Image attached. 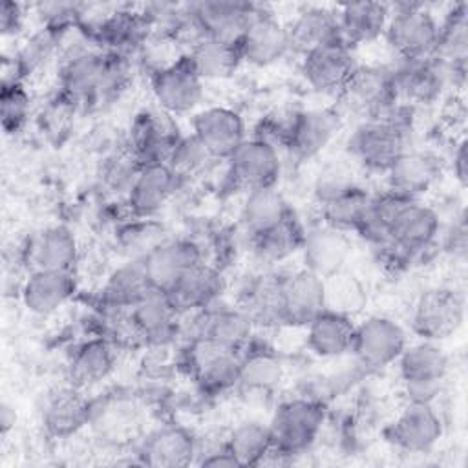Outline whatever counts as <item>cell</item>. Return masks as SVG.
<instances>
[{"label": "cell", "instance_id": "cell-1", "mask_svg": "<svg viewBox=\"0 0 468 468\" xmlns=\"http://www.w3.org/2000/svg\"><path fill=\"white\" fill-rule=\"evenodd\" d=\"M415 108L397 102L384 115L362 121L347 141L351 159L364 170L386 174L411 148Z\"/></svg>", "mask_w": 468, "mask_h": 468}, {"label": "cell", "instance_id": "cell-2", "mask_svg": "<svg viewBox=\"0 0 468 468\" xmlns=\"http://www.w3.org/2000/svg\"><path fill=\"white\" fill-rule=\"evenodd\" d=\"M108 55L91 40L62 51L58 71V93L77 110L106 102Z\"/></svg>", "mask_w": 468, "mask_h": 468}, {"label": "cell", "instance_id": "cell-3", "mask_svg": "<svg viewBox=\"0 0 468 468\" xmlns=\"http://www.w3.org/2000/svg\"><path fill=\"white\" fill-rule=\"evenodd\" d=\"M324 422L325 406L316 399L298 397L282 402L269 422L274 448L267 463L276 457L289 461L305 453L316 442Z\"/></svg>", "mask_w": 468, "mask_h": 468}, {"label": "cell", "instance_id": "cell-4", "mask_svg": "<svg viewBox=\"0 0 468 468\" xmlns=\"http://www.w3.org/2000/svg\"><path fill=\"white\" fill-rule=\"evenodd\" d=\"M397 99L411 108L439 102L446 90L464 86L466 66H452L437 58L417 62L397 60L391 66Z\"/></svg>", "mask_w": 468, "mask_h": 468}, {"label": "cell", "instance_id": "cell-5", "mask_svg": "<svg viewBox=\"0 0 468 468\" xmlns=\"http://www.w3.org/2000/svg\"><path fill=\"white\" fill-rule=\"evenodd\" d=\"M386 40L397 60L417 62L431 58L439 37V18L424 4L389 5Z\"/></svg>", "mask_w": 468, "mask_h": 468}, {"label": "cell", "instance_id": "cell-6", "mask_svg": "<svg viewBox=\"0 0 468 468\" xmlns=\"http://www.w3.org/2000/svg\"><path fill=\"white\" fill-rule=\"evenodd\" d=\"M397 366L408 402L433 404L448 375L450 358L439 342L419 340L404 347Z\"/></svg>", "mask_w": 468, "mask_h": 468}, {"label": "cell", "instance_id": "cell-7", "mask_svg": "<svg viewBox=\"0 0 468 468\" xmlns=\"http://www.w3.org/2000/svg\"><path fill=\"white\" fill-rule=\"evenodd\" d=\"M336 97L346 112L362 121L384 115L399 102L391 66L358 64Z\"/></svg>", "mask_w": 468, "mask_h": 468}, {"label": "cell", "instance_id": "cell-8", "mask_svg": "<svg viewBox=\"0 0 468 468\" xmlns=\"http://www.w3.org/2000/svg\"><path fill=\"white\" fill-rule=\"evenodd\" d=\"M464 316V294L455 287L437 285L419 294L411 307L410 325L420 340L441 342L461 329Z\"/></svg>", "mask_w": 468, "mask_h": 468}, {"label": "cell", "instance_id": "cell-9", "mask_svg": "<svg viewBox=\"0 0 468 468\" xmlns=\"http://www.w3.org/2000/svg\"><path fill=\"white\" fill-rule=\"evenodd\" d=\"M439 234L441 218L437 210L420 199H404L391 218L386 247L402 263H411L413 258L420 256L439 239Z\"/></svg>", "mask_w": 468, "mask_h": 468}, {"label": "cell", "instance_id": "cell-10", "mask_svg": "<svg viewBox=\"0 0 468 468\" xmlns=\"http://www.w3.org/2000/svg\"><path fill=\"white\" fill-rule=\"evenodd\" d=\"M186 366L205 393L223 395L239 384L241 349L208 338H188Z\"/></svg>", "mask_w": 468, "mask_h": 468}, {"label": "cell", "instance_id": "cell-11", "mask_svg": "<svg viewBox=\"0 0 468 468\" xmlns=\"http://www.w3.org/2000/svg\"><path fill=\"white\" fill-rule=\"evenodd\" d=\"M406 346V329L397 320L373 314L355 325L351 353L362 367L382 369L397 362Z\"/></svg>", "mask_w": 468, "mask_h": 468}, {"label": "cell", "instance_id": "cell-12", "mask_svg": "<svg viewBox=\"0 0 468 468\" xmlns=\"http://www.w3.org/2000/svg\"><path fill=\"white\" fill-rule=\"evenodd\" d=\"M150 86L157 108L172 117L190 113L203 99V80L185 53L168 66L150 73Z\"/></svg>", "mask_w": 468, "mask_h": 468}, {"label": "cell", "instance_id": "cell-13", "mask_svg": "<svg viewBox=\"0 0 468 468\" xmlns=\"http://www.w3.org/2000/svg\"><path fill=\"white\" fill-rule=\"evenodd\" d=\"M444 431L442 419L433 404L408 402L384 428L386 441L404 453H426L435 448Z\"/></svg>", "mask_w": 468, "mask_h": 468}, {"label": "cell", "instance_id": "cell-14", "mask_svg": "<svg viewBox=\"0 0 468 468\" xmlns=\"http://www.w3.org/2000/svg\"><path fill=\"white\" fill-rule=\"evenodd\" d=\"M181 137L183 135L179 133V128L174 122L172 115H168L161 108L143 110L135 115L130 126L126 146L143 166L161 165L168 161L172 150Z\"/></svg>", "mask_w": 468, "mask_h": 468}, {"label": "cell", "instance_id": "cell-15", "mask_svg": "<svg viewBox=\"0 0 468 468\" xmlns=\"http://www.w3.org/2000/svg\"><path fill=\"white\" fill-rule=\"evenodd\" d=\"M152 289L168 292L192 267L205 261L199 243L190 238L163 239L141 256Z\"/></svg>", "mask_w": 468, "mask_h": 468}, {"label": "cell", "instance_id": "cell-16", "mask_svg": "<svg viewBox=\"0 0 468 468\" xmlns=\"http://www.w3.org/2000/svg\"><path fill=\"white\" fill-rule=\"evenodd\" d=\"M280 307L282 325L305 327L327 309L325 280L305 267L283 274L280 282Z\"/></svg>", "mask_w": 468, "mask_h": 468}, {"label": "cell", "instance_id": "cell-17", "mask_svg": "<svg viewBox=\"0 0 468 468\" xmlns=\"http://www.w3.org/2000/svg\"><path fill=\"white\" fill-rule=\"evenodd\" d=\"M229 177L234 186L249 192L263 186H276L282 174L280 152L254 137H247L227 159Z\"/></svg>", "mask_w": 468, "mask_h": 468}, {"label": "cell", "instance_id": "cell-18", "mask_svg": "<svg viewBox=\"0 0 468 468\" xmlns=\"http://www.w3.org/2000/svg\"><path fill=\"white\" fill-rule=\"evenodd\" d=\"M238 48L243 62L260 68L271 66L291 51L287 27L267 5L258 4L254 16L238 40Z\"/></svg>", "mask_w": 468, "mask_h": 468}, {"label": "cell", "instance_id": "cell-19", "mask_svg": "<svg viewBox=\"0 0 468 468\" xmlns=\"http://www.w3.org/2000/svg\"><path fill=\"white\" fill-rule=\"evenodd\" d=\"M356 66L353 48L342 40L320 46L302 57V75L318 93L338 95Z\"/></svg>", "mask_w": 468, "mask_h": 468}, {"label": "cell", "instance_id": "cell-20", "mask_svg": "<svg viewBox=\"0 0 468 468\" xmlns=\"http://www.w3.org/2000/svg\"><path fill=\"white\" fill-rule=\"evenodd\" d=\"M342 117L336 108L298 110L292 121L287 152L298 161H309L320 155L338 135Z\"/></svg>", "mask_w": 468, "mask_h": 468}, {"label": "cell", "instance_id": "cell-21", "mask_svg": "<svg viewBox=\"0 0 468 468\" xmlns=\"http://www.w3.org/2000/svg\"><path fill=\"white\" fill-rule=\"evenodd\" d=\"M192 135L216 161H227L247 139L243 117L225 106H210L197 112L192 119Z\"/></svg>", "mask_w": 468, "mask_h": 468}, {"label": "cell", "instance_id": "cell-22", "mask_svg": "<svg viewBox=\"0 0 468 468\" xmlns=\"http://www.w3.org/2000/svg\"><path fill=\"white\" fill-rule=\"evenodd\" d=\"M442 166L444 163L435 152L408 148L384 174L386 190L406 199H420L439 181Z\"/></svg>", "mask_w": 468, "mask_h": 468}, {"label": "cell", "instance_id": "cell-23", "mask_svg": "<svg viewBox=\"0 0 468 468\" xmlns=\"http://www.w3.org/2000/svg\"><path fill=\"white\" fill-rule=\"evenodd\" d=\"M82 391L84 389L68 384L51 389L44 397L40 419L44 430L51 437L64 439L75 435L93 419L95 406Z\"/></svg>", "mask_w": 468, "mask_h": 468}, {"label": "cell", "instance_id": "cell-24", "mask_svg": "<svg viewBox=\"0 0 468 468\" xmlns=\"http://www.w3.org/2000/svg\"><path fill=\"white\" fill-rule=\"evenodd\" d=\"M254 324L236 305L212 303L197 313H192V325L188 338H208L234 349H243L252 336Z\"/></svg>", "mask_w": 468, "mask_h": 468}, {"label": "cell", "instance_id": "cell-25", "mask_svg": "<svg viewBox=\"0 0 468 468\" xmlns=\"http://www.w3.org/2000/svg\"><path fill=\"white\" fill-rule=\"evenodd\" d=\"M179 183L166 163L144 165L124 197L126 207L133 218L150 219L172 199Z\"/></svg>", "mask_w": 468, "mask_h": 468}, {"label": "cell", "instance_id": "cell-26", "mask_svg": "<svg viewBox=\"0 0 468 468\" xmlns=\"http://www.w3.org/2000/svg\"><path fill=\"white\" fill-rule=\"evenodd\" d=\"M137 455L154 468L188 466L196 463V437L179 424H165L143 439Z\"/></svg>", "mask_w": 468, "mask_h": 468}, {"label": "cell", "instance_id": "cell-27", "mask_svg": "<svg viewBox=\"0 0 468 468\" xmlns=\"http://www.w3.org/2000/svg\"><path fill=\"white\" fill-rule=\"evenodd\" d=\"M130 316L144 346H165L174 340L183 316L165 291L150 289L132 309Z\"/></svg>", "mask_w": 468, "mask_h": 468}, {"label": "cell", "instance_id": "cell-28", "mask_svg": "<svg viewBox=\"0 0 468 468\" xmlns=\"http://www.w3.org/2000/svg\"><path fill=\"white\" fill-rule=\"evenodd\" d=\"M300 252L303 256V267L325 280L344 269L351 252V241L347 232L320 221V225L305 230Z\"/></svg>", "mask_w": 468, "mask_h": 468}, {"label": "cell", "instance_id": "cell-29", "mask_svg": "<svg viewBox=\"0 0 468 468\" xmlns=\"http://www.w3.org/2000/svg\"><path fill=\"white\" fill-rule=\"evenodd\" d=\"M73 271H31L22 282L20 298L24 307L38 316H48L66 305L75 294Z\"/></svg>", "mask_w": 468, "mask_h": 468}, {"label": "cell", "instance_id": "cell-30", "mask_svg": "<svg viewBox=\"0 0 468 468\" xmlns=\"http://www.w3.org/2000/svg\"><path fill=\"white\" fill-rule=\"evenodd\" d=\"M205 38L238 44L247 24L254 16L258 4L239 0H205L192 4Z\"/></svg>", "mask_w": 468, "mask_h": 468}, {"label": "cell", "instance_id": "cell-31", "mask_svg": "<svg viewBox=\"0 0 468 468\" xmlns=\"http://www.w3.org/2000/svg\"><path fill=\"white\" fill-rule=\"evenodd\" d=\"M223 291V274L205 260L192 267L166 294L181 314H192L219 302Z\"/></svg>", "mask_w": 468, "mask_h": 468}, {"label": "cell", "instance_id": "cell-32", "mask_svg": "<svg viewBox=\"0 0 468 468\" xmlns=\"http://www.w3.org/2000/svg\"><path fill=\"white\" fill-rule=\"evenodd\" d=\"M289 35L291 51L302 57L320 46L340 40L336 7L309 5L296 13V16L285 26Z\"/></svg>", "mask_w": 468, "mask_h": 468}, {"label": "cell", "instance_id": "cell-33", "mask_svg": "<svg viewBox=\"0 0 468 468\" xmlns=\"http://www.w3.org/2000/svg\"><path fill=\"white\" fill-rule=\"evenodd\" d=\"M389 5L382 2H351L336 7L340 40L349 48L375 42L384 37L389 20Z\"/></svg>", "mask_w": 468, "mask_h": 468}, {"label": "cell", "instance_id": "cell-34", "mask_svg": "<svg viewBox=\"0 0 468 468\" xmlns=\"http://www.w3.org/2000/svg\"><path fill=\"white\" fill-rule=\"evenodd\" d=\"M31 271H73L79 260L75 234L64 225H53L38 232L26 250Z\"/></svg>", "mask_w": 468, "mask_h": 468}, {"label": "cell", "instance_id": "cell-35", "mask_svg": "<svg viewBox=\"0 0 468 468\" xmlns=\"http://www.w3.org/2000/svg\"><path fill=\"white\" fill-rule=\"evenodd\" d=\"M355 322L349 314L324 309L305 325V344L320 358H335L351 351Z\"/></svg>", "mask_w": 468, "mask_h": 468}, {"label": "cell", "instance_id": "cell-36", "mask_svg": "<svg viewBox=\"0 0 468 468\" xmlns=\"http://www.w3.org/2000/svg\"><path fill=\"white\" fill-rule=\"evenodd\" d=\"M115 356L117 347L104 336L79 344L68 360V384L86 389L102 382L113 371Z\"/></svg>", "mask_w": 468, "mask_h": 468}, {"label": "cell", "instance_id": "cell-37", "mask_svg": "<svg viewBox=\"0 0 468 468\" xmlns=\"http://www.w3.org/2000/svg\"><path fill=\"white\" fill-rule=\"evenodd\" d=\"M150 289L143 260L132 258L108 274L99 300L108 313L130 311Z\"/></svg>", "mask_w": 468, "mask_h": 468}, {"label": "cell", "instance_id": "cell-38", "mask_svg": "<svg viewBox=\"0 0 468 468\" xmlns=\"http://www.w3.org/2000/svg\"><path fill=\"white\" fill-rule=\"evenodd\" d=\"M292 208L276 186H263L245 192L239 210L241 230L250 238L285 219Z\"/></svg>", "mask_w": 468, "mask_h": 468}, {"label": "cell", "instance_id": "cell-39", "mask_svg": "<svg viewBox=\"0 0 468 468\" xmlns=\"http://www.w3.org/2000/svg\"><path fill=\"white\" fill-rule=\"evenodd\" d=\"M280 274H258L239 292L238 307L254 325H282Z\"/></svg>", "mask_w": 468, "mask_h": 468}, {"label": "cell", "instance_id": "cell-40", "mask_svg": "<svg viewBox=\"0 0 468 468\" xmlns=\"http://www.w3.org/2000/svg\"><path fill=\"white\" fill-rule=\"evenodd\" d=\"M305 230L307 229L303 223L296 218L294 212H291L274 227L250 238L249 243L256 258L263 263H280L302 250Z\"/></svg>", "mask_w": 468, "mask_h": 468}, {"label": "cell", "instance_id": "cell-41", "mask_svg": "<svg viewBox=\"0 0 468 468\" xmlns=\"http://www.w3.org/2000/svg\"><path fill=\"white\" fill-rule=\"evenodd\" d=\"M185 57L203 82L229 79L243 64L238 44L216 38L199 40L185 53Z\"/></svg>", "mask_w": 468, "mask_h": 468}, {"label": "cell", "instance_id": "cell-42", "mask_svg": "<svg viewBox=\"0 0 468 468\" xmlns=\"http://www.w3.org/2000/svg\"><path fill=\"white\" fill-rule=\"evenodd\" d=\"M371 197L373 194H369L364 186L355 183L340 192L318 199L322 218L320 221L344 232H356L369 208Z\"/></svg>", "mask_w": 468, "mask_h": 468}, {"label": "cell", "instance_id": "cell-43", "mask_svg": "<svg viewBox=\"0 0 468 468\" xmlns=\"http://www.w3.org/2000/svg\"><path fill=\"white\" fill-rule=\"evenodd\" d=\"M433 58L452 64L466 66L468 60V4L457 2L439 20V37Z\"/></svg>", "mask_w": 468, "mask_h": 468}, {"label": "cell", "instance_id": "cell-44", "mask_svg": "<svg viewBox=\"0 0 468 468\" xmlns=\"http://www.w3.org/2000/svg\"><path fill=\"white\" fill-rule=\"evenodd\" d=\"M225 444L238 466L265 464L274 448L269 424H261L258 420H245L238 424L225 437Z\"/></svg>", "mask_w": 468, "mask_h": 468}, {"label": "cell", "instance_id": "cell-45", "mask_svg": "<svg viewBox=\"0 0 468 468\" xmlns=\"http://www.w3.org/2000/svg\"><path fill=\"white\" fill-rule=\"evenodd\" d=\"M282 378V364L280 360L263 349L245 351L241 349V371L238 388L249 391L271 389Z\"/></svg>", "mask_w": 468, "mask_h": 468}, {"label": "cell", "instance_id": "cell-46", "mask_svg": "<svg viewBox=\"0 0 468 468\" xmlns=\"http://www.w3.org/2000/svg\"><path fill=\"white\" fill-rule=\"evenodd\" d=\"M141 168H143V165L132 154V150L128 146H122L121 150L110 154L102 161V168H101L102 185L112 194H121L122 197H126V194Z\"/></svg>", "mask_w": 468, "mask_h": 468}, {"label": "cell", "instance_id": "cell-47", "mask_svg": "<svg viewBox=\"0 0 468 468\" xmlns=\"http://www.w3.org/2000/svg\"><path fill=\"white\" fill-rule=\"evenodd\" d=\"M325 298H327V309L353 314L364 307L367 302L366 289L362 283L346 272H336L329 278H325Z\"/></svg>", "mask_w": 468, "mask_h": 468}, {"label": "cell", "instance_id": "cell-48", "mask_svg": "<svg viewBox=\"0 0 468 468\" xmlns=\"http://www.w3.org/2000/svg\"><path fill=\"white\" fill-rule=\"evenodd\" d=\"M31 113V95L24 82H2L0 86V117L5 133L20 132Z\"/></svg>", "mask_w": 468, "mask_h": 468}, {"label": "cell", "instance_id": "cell-49", "mask_svg": "<svg viewBox=\"0 0 468 468\" xmlns=\"http://www.w3.org/2000/svg\"><path fill=\"white\" fill-rule=\"evenodd\" d=\"M212 161H216L207 150L205 146L190 133V135H183L176 148L172 150L166 165L170 166V170L179 177V181H185L188 177L199 176Z\"/></svg>", "mask_w": 468, "mask_h": 468}, {"label": "cell", "instance_id": "cell-50", "mask_svg": "<svg viewBox=\"0 0 468 468\" xmlns=\"http://www.w3.org/2000/svg\"><path fill=\"white\" fill-rule=\"evenodd\" d=\"M296 112L298 110H292V112L291 110H287V112L276 110V112L267 113L265 117H261L256 122L250 137L274 146L278 152L287 150L289 137H291V128H292V121H294Z\"/></svg>", "mask_w": 468, "mask_h": 468}, {"label": "cell", "instance_id": "cell-51", "mask_svg": "<svg viewBox=\"0 0 468 468\" xmlns=\"http://www.w3.org/2000/svg\"><path fill=\"white\" fill-rule=\"evenodd\" d=\"M26 20V11L24 5L13 0H4L2 9H0V31L4 37L9 35H18L24 27Z\"/></svg>", "mask_w": 468, "mask_h": 468}, {"label": "cell", "instance_id": "cell-52", "mask_svg": "<svg viewBox=\"0 0 468 468\" xmlns=\"http://www.w3.org/2000/svg\"><path fill=\"white\" fill-rule=\"evenodd\" d=\"M444 249L453 254V258H464L466 256V221L464 214L459 216L453 225L444 234Z\"/></svg>", "mask_w": 468, "mask_h": 468}, {"label": "cell", "instance_id": "cell-53", "mask_svg": "<svg viewBox=\"0 0 468 468\" xmlns=\"http://www.w3.org/2000/svg\"><path fill=\"white\" fill-rule=\"evenodd\" d=\"M452 172H453V177L459 183V186L464 188L466 181H468V176H466V172H468L466 170V141L464 139H461L453 148Z\"/></svg>", "mask_w": 468, "mask_h": 468}, {"label": "cell", "instance_id": "cell-54", "mask_svg": "<svg viewBox=\"0 0 468 468\" xmlns=\"http://www.w3.org/2000/svg\"><path fill=\"white\" fill-rule=\"evenodd\" d=\"M15 422H16L15 408L9 406L7 402H2V406H0V433L5 437L15 428Z\"/></svg>", "mask_w": 468, "mask_h": 468}]
</instances>
